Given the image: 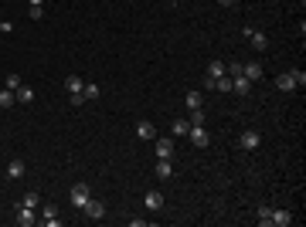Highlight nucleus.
I'll list each match as a JSON object with an SVG mask.
<instances>
[{
  "label": "nucleus",
  "mask_w": 306,
  "mask_h": 227,
  "mask_svg": "<svg viewBox=\"0 0 306 227\" xmlns=\"http://www.w3.org/2000/svg\"><path fill=\"white\" fill-rule=\"evenodd\" d=\"M241 38H245V41H248L259 55H262V51H269V38H265L262 31H255V27H241Z\"/></svg>",
  "instance_id": "1"
},
{
  "label": "nucleus",
  "mask_w": 306,
  "mask_h": 227,
  "mask_svg": "<svg viewBox=\"0 0 306 227\" xmlns=\"http://www.w3.org/2000/svg\"><path fill=\"white\" fill-rule=\"evenodd\" d=\"M68 197H72V207H78V210H82V207L92 200V187H88V183H75Z\"/></svg>",
  "instance_id": "2"
},
{
  "label": "nucleus",
  "mask_w": 306,
  "mask_h": 227,
  "mask_svg": "<svg viewBox=\"0 0 306 227\" xmlns=\"http://www.w3.org/2000/svg\"><path fill=\"white\" fill-rule=\"evenodd\" d=\"M14 221H17L21 227H31V224H38V210H34V207H27V204H21Z\"/></svg>",
  "instance_id": "3"
},
{
  "label": "nucleus",
  "mask_w": 306,
  "mask_h": 227,
  "mask_svg": "<svg viewBox=\"0 0 306 227\" xmlns=\"http://www.w3.org/2000/svg\"><path fill=\"white\" fill-rule=\"evenodd\" d=\"M187 139H191L194 146H201V150L211 143V136H208V129H204V126H191V129H187Z\"/></svg>",
  "instance_id": "4"
},
{
  "label": "nucleus",
  "mask_w": 306,
  "mask_h": 227,
  "mask_svg": "<svg viewBox=\"0 0 306 227\" xmlns=\"http://www.w3.org/2000/svg\"><path fill=\"white\" fill-rule=\"evenodd\" d=\"M38 210H41V217H38L41 224H48V227H58V224H62V217H58V210H55L51 204H41Z\"/></svg>",
  "instance_id": "5"
},
{
  "label": "nucleus",
  "mask_w": 306,
  "mask_h": 227,
  "mask_svg": "<svg viewBox=\"0 0 306 227\" xmlns=\"http://www.w3.org/2000/svg\"><path fill=\"white\" fill-rule=\"evenodd\" d=\"M82 214H85L88 221H102V214H106V204H102V200H88V204L82 207Z\"/></svg>",
  "instance_id": "6"
},
{
  "label": "nucleus",
  "mask_w": 306,
  "mask_h": 227,
  "mask_svg": "<svg viewBox=\"0 0 306 227\" xmlns=\"http://www.w3.org/2000/svg\"><path fill=\"white\" fill-rule=\"evenodd\" d=\"M262 72H265V68H262V61H245V65H241V75L248 78V81H259V78H262Z\"/></svg>",
  "instance_id": "7"
},
{
  "label": "nucleus",
  "mask_w": 306,
  "mask_h": 227,
  "mask_svg": "<svg viewBox=\"0 0 306 227\" xmlns=\"http://www.w3.org/2000/svg\"><path fill=\"white\" fill-rule=\"evenodd\" d=\"M156 156L160 159H174V139L170 136H160L156 139Z\"/></svg>",
  "instance_id": "8"
},
{
  "label": "nucleus",
  "mask_w": 306,
  "mask_h": 227,
  "mask_svg": "<svg viewBox=\"0 0 306 227\" xmlns=\"http://www.w3.org/2000/svg\"><path fill=\"white\" fill-rule=\"evenodd\" d=\"M238 143H241V150H245V152H255L259 146H262V136H259V132H245Z\"/></svg>",
  "instance_id": "9"
},
{
  "label": "nucleus",
  "mask_w": 306,
  "mask_h": 227,
  "mask_svg": "<svg viewBox=\"0 0 306 227\" xmlns=\"http://www.w3.org/2000/svg\"><path fill=\"white\" fill-rule=\"evenodd\" d=\"M136 139H156V126H153L150 119L136 122Z\"/></svg>",
  "instance_id": "10"
},
{
  "label": "nucleus",
  "mask_w": 306,
  "mask_h": 227,
  "mask_svg": "<svg viewBox=\"0 0 306 227\" xmlns=\"http://www.w3.org/2000/svg\"><path fill=\"white\" fill-rule=\"evenodd\" d=\"M184 105H187V109H201V105H204V92L191 88V92L184 95Z\"/></svg>",
  "instance_id": "11"
},
{
  "label": "nucleus",
  "mask_w": 306,
  "mask_h": 227,
  "mask_svg": "<svg viewBox=\"0 0 306 227\" xmlns=\"http://www.w3.org/2000/svg\"><path fill=\"white\" fill-rule=\"evenodd\" d=\"M231 92H235V95H248V92H252V81H248L245 75L231 78Z\"/></svg>",
  "instance_id": "12"
},
{
  "label": "nucleus",
  "mask_w": 306,
  "mask_h": 227,
  "mask_svg": "<svg viewBox=\"0 0 306 227\" xmlns=\"http://www.w3.org/2000/svg\"><path fill=\"white\" fill-rule=\"evenodd\" d=\"M143 204H147V210H160V207H163V193H160V190H150V193L143 197Z\"/></svg>",
  "instance_id": "13"
},
{
  "label": "nucleus",
  "mask_w": 306,
  "mask_h": 227,
  "mask_svg": "<svg viewBox=\"0 0 306 227\" xmlns=\"http://www.w3.org/2000/svg\"><path fill=\"white\" fill-rule=\"evenodd\" d=\"M14 98H17V102H24V105H31L38 95H34V88H31V85H21V88L14 92Z\"/></svg>",
  "instance_id": "14"
},
{
  "label": "nucleus",
  "mask_w": 306,
  "mask_h": 227,
  "mask_svg": "<svg viewBox=\"0 0 306 227\" xmlns=\"http://www.w3.org/2000/svg\"><path fill=\"white\" fill-rule=\"evenodd\" d=\"M82 95H85V102H95V98L102 95V88H99L95 81H85V85H82Z\"/></svg>",
  "instance_id": "15"
},
{
  "label": "nucleus",
  "mask_w": 306,
  "mask_h": 227,
  "mask_svg": "<svg viewBox=\"0 0 306 227\" xmlns=\"http://www.w3.org/2000/svg\"><path fill=\"white\" fill-rule=\"evenodd\" d=\"M7 176H10V180H21V176H24V159H10V163H7Z\"/></svg>",
  "instance_id": "16"
},
{
  "label": "nucleus",
  "mask_w": 306,
  "mask_h": 227,
  "mask_svg": "<svg viewBox=\"0 0 306 227\" xmlns=\"http://www.w3.org/2000/svg\"><path fill=\"white\" fill-rule=\"evenodd\" d=\"M272 224L276 227H289L293 224V214H289V210H272Z\"/></svg>",
  "instance_id": "17"
},
{
  "label": "nucleus",
  "mask_w": 306,
  "mask_h": 227,
  "mask_svg": "<svg viewBox=\"0 0 306 227\" xmlns=\"http://www.w3.org/2000/svg\"><path fill=\"white\" fill-rule=\"evenodd\" d=\"M156 176H160V180H170V176H174V166H170V159H160V163H156Z\"/></svg>",
  "instance_id": "18"
},
{
  "label": "nucleus",
  "mask_w": 306,
  "mask_h": 227,
  "mask_svg": "<svg viewBox=\"0 0 306 227\" xmlns=\"http://www.w3.org/2000/svg\"><path fill=\"white\" fill-rule=\"evenodd\" d=\"M187 129H191V122H187V119H174V126H170V132H174V136H187Z\"/></svg>",
  "instance_id": "19"
},
{
  "label": "nucleus",
  "mask_w": 306,
  "mask_h": 227,
  "mask_svg": "<svg viewBox=\"0 0 306 227\" xmlns=\"http://www.w3.org/2000/svg\"><path fill=\"white\" fill-rule=\"evenodd\" d=\"M82 85H85V81H82L78 75H68V78H65V88H68V95H75V92H82Z\"/></svg>",
  "instance_id": "20"
},
{
  "label": "nucleus",
  "mask_w": 306,
  "mask_h": 227,
  "mask_svg": "<svg viewBox=\"0 0 306 227\" xmlns=\"http://www.w3.org/2000/svg\"><path fill=\"white\" fill-rule=\"evenodd\" d=\"M276 85H279L283 92H293V88H296V81H293V75H289V72H286V75H279V78H276Z\"/></svg>",
  "instance_id": "21"
},
{
  "label": "nucleus",
  "mask_w": 306,
  "mask_h": 227,
  "mask_svg": "<svg viewBox=\"0 0 306 227\" xmlns=\"http://www.w3.org/2000/svg\"><path fill=\"white\" fill-rule=\"evenodd\" d=\"M21 204H27V207H34V210H38V207H41V193H38V190H27V197H24Z\"/></svg>",
  "instance_id": "22"
},
{
  "label": "nucleus",
  "mask_w": 306,
  "mask_h": 227,
  "mask_svg": "<svg viewBox=\"0 0 306 227\" xmlns=\"http://www.w3.org/2000/svg\"><path fill=\"white\" fill-rule=\"evenodd\" d=\"M225 75V61H211L208 65V78H221Z\"/></svg>",
  "instance_id": "23"
},
{
  "label": "nucleus",
  "mask_w": 306,
  "mask_h": 227,
  "mask_svg": "<svg viewBox=\"0 0 306 227\" xmlns=\"http://www.w3.org/2000/svg\"><path fill=\"white\" fill-rule=\"evenodd\" d=\"M204 119H208L204 109H191V119H187V122H191V126H204Z\"/></svg>",
  "instance_id": "24"
},
{
  "label": "nucleus",
  "mask_w": 306,
  "mask_h": 227,
  "mask_svg": "<svg viewBox=\"0 0 306 227\" xmlns=\"http://www.w3.org/2000/svg\"><path fill=\"white\" fill-rule=\"evenodd\" d=\"M14 102H17V98H14V92H10V88H3V92H0V109H10Z\"/></svg>",
  "instance_id": "25"
},
{
  "label": "nucleus",
  "mask_w": 306,
  "mask_h": 227,
  "mask_svg": "<svg viewBox=\"0 0 306 227\" xmlns=\"http://www.w3.org/2000/svg\"><path fill=\"white\" fill-rule=\"evenodd\" d=\"M259 224H262V227L272 224V207H259Z\"/></svg>",
  "instance_id": "26"
},
{
  "label": "nucleus",
  "mask_w": 306,
  "mask_h": 227,
  "mask_svg": "<svg viewBox=\"0 0 306 227\" xmlns=\"http://www.w3.org/2000/svg\"><path fill=\"white\" fill-rule=\"evenodd\" d=\"M3 85H7L10 92H17V88L24 85V78H21V75H7V81H3Z\"/></svg>",
  "instance_id": "27"
},
{
  "label": "nucleus",
  "mask_w": 306,
  "mask_h": 227,
  "mask_svg": "<svg viewBox=\"0 0 306 227\" xmlns=\"http://www.w3.org/2000/svg\"><path fill=\"white\" fill-rule=\"evenodd\" d=\"M289 75H293V81H296V88H303V85H306V72H303V68H293Z\"/></svg>",
  "instance_id": "28"
},
{
  "label": "nucleus",
  "mask_w": 306,
  "mask_h": 227,
  "mask_svg": "<svg viewBox=\"0 0 306 227\" xmlns=\"http://www.w3.org/2000/svg\"><path fill=\"white\" fill-rule=\"evenodd\" d=\"M68 102H72V105H75V109H78V105L85 102V95H82V92H75V95H68Z\"/></svg>",
  "instance_id": "29"
},
{
  "label": "nucleus",
  "mask_w": 306,
  "mask_h": 227,
  "mask_svg": "<svg viewBox=\"0 0 306 227\" xmlns=\"http://www.w3.org/2000/svg\"><path fill=\"white\" fill-rule=\"evenodd\" d=\"M27 3H31V7H41V3H44V0H27Z\"/></svg>",
  "instance_id": "30"
},
{
  "label": "nucleus",
  "mask_w": 306,
  "mask_h": 227,
  "mask_svg": "<svg viewBox=\"0 0 306 227\" xmlns=\"http://www.w3.org/2000/svg\"><path fill=\"white\" fill-rule=\"evenodd\" d=\"M218 3H221V7H231V3H235V0H218Z\"/></svg>",
  "instance_id": "31"
}]
</instances>
